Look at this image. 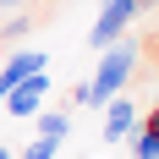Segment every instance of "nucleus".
Returning a JSON list of instances; mask_svg holds the SVG:
<instances>
[{"label": "nucleus", "instance_id": "f257e3e1", "mask_svg": "<svg viewBox=\"0 0 159 159\" xmlns=\"http://www.w3.org/2000/svg\"><path fill=\"white\" fill-rule=\"evenodd\" d=\"M137 61H143L137 39H121V44L99 49V71H93V77H82L71 99L88 104V110H104L115 93H126V82H137Z\"/></svg>", "mask_w": 159, "mask_h": 159}, {"label": "nucleus", "instance_id": "f03ea898", "mask_svg": "<svg viewBox=\"0 0 159 159\" xmlns=\"http://www.w3.org/2000/svg\"><path fill=\"white\" fill-rule=\"evenodd\" d=\"M143 11H148V0H104V6H99L93 33H88V49H110V44H121Z\"/></svg>", "mask_w": 159, "mask_h": 159}, {"label": "nucleus", "instance_id": "7ed1b4c3", "mask_svg": "<svg viewBox=\"0 0 159 159\" xmlns=\"http://www.w3.org/2000/svg\"><path fill=\"white\" fill-rule=\"evenodd\" d=\"M137 126H143V115H137L132 93H115L110 104H104V143H126Z\"/></svg>", "mask_w": 159, "mask_h": 159}, {"label": "nucleus", "instance_id": "20e7f679", "mask_svg": "<svg viewBox=\"0 0 159 159\" xmlns=\"http://www.w3.org/2000/svg\"><path fill=\"white\" fill-rule=\"evenodd\" d=\"M33 71H49V55H44V49H16L11 61L0 66V99L11 93L16 82H28V77H33Z\"/></svg>", "mask_w": 159, "mask_h": 159}, {"label": "nucleus", "instance_id": "39448f33", "mask_svg": "<svg viewBox=\"0 0 159 159\" xmlns=\"http://www.w3.org/2000/svg\"><path fill=\"white\" fill-rule=\"evenodd\" d=\"M44 93H49V71H33L28 82H16L11 93H6V110H11V115H39Z\"/></svg>", "mask_w": 159, "mask_h": 159}, {"label": "nucleus", "instance_id": "423d86ee", "mask_svg": "<svg viewBox=\"0 0 159 159\" xmlns=\"http://www.w3.org/2000/svg\"><path fill=\"white\" fill-rule=\"evenodd\" d=\"M66 126H71V115H61V110H44V115H39V137H44V143H61Z\"/></svg>", "mask_w": 159, "mask_h": 159}, {"label": "nucleus", "instance_id": "0eeeda50", "mask_svg": "<svg viewBox=\"0 0 159 159\" xmlns=\"http://www.w3.org/2000/svg\"><path fill=\"white\" fill-rule=\"evenodd\" d=\"M132 159H159V137H154V132L137 126V137H132Z\"/></svg>", "mask_w": 159, "mask_h": 159}, {"label": "nucleus", "instance_id": "6e6552de", "mask_svg": "<svg viewBox=\"0 0 159 159\" xmlns=\"http://www.w3.org/2000/svg\"><path fill=\"white\" fill-rule=\"evenodd\" d=\"M55 148H61V143H44V137H33V143L22 148L16 159H55Z\"/></svg>", "mask_w": 159, "mask_h": 159}, {"label": "nucleus", "instance_id": "1a4fd4ad", "mask_svg": "<svg viewBox=\"0 0 159 159\" xmlns=\"http://www.w3.org/2000/svg\"><path fill=\"white\" fill-rule=\"evenodd\" d=\"M143 132H154V137H159V104H154V110L143 115Z\"/></svg>", "mask_w": 159, "mask_h": 159}, {"label": "nucleus", "instance_id": "9d476101", "mask_svg": "<svg viewBox=\"0 0 159 159\" xmlns=\"http://www.w3.org/2000/svg\"><path fill=\"white\" fill-rule=\"evenodd\" d=\"M0 159H16V154H11V148H6V143H0Z\"/></svg>", "mask_w": 159, "mask_h": 159}, {"label": "nucleus", "instance_id": "9b49d317", "mask_svg": "<svg viewBox=\"0 0 159 159\" xmlns=\"http://www.w3.org/2000/svg\"><path fill=\"white\" fill-rule=\"evenodd\" d=\"M0 6H22V0H0Z\"/></svg>", "mask_w": 159, "mask_h": 159}, {"label": "nucleus", "instance_id": "f8f14e48", "mask_svg": "<svg viewBox=\"0 0 159 159\" xmlns=\"http://www.w3.org/2000/svg\"><path fill=\"white\" fill-rule=\"evenodd\" d=\"M154 104H159V99H154Z\"/></svg>", "mask_w": 159, "mask_h": 159}]
</instances>
